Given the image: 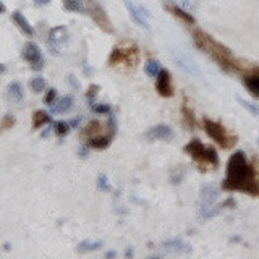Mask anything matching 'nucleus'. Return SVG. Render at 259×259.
<instances>
[{
	"instance_id": "nucleus-25",
	"label": "nucleus",
	"mask_w": 259,
	"mask_h": 259,
	"mask_svg": "<svg viewBox=\"0 0 259 259\" xmlns=\"http://www.w3.org/2000/svg\"><path fill=\"white\" fill-rule=\"evenodd\" d=\"M170 11L173 13L175 16H178L180 19H183V21L188 23V24H194V23H196V19H194V16L191 15V13L185 11L183 8H180V6H172Z\"/></svg>"
},
{
	"instance_id": "nucleus-12",
	"label": "nucleus",
	"mask_w": 259,
	"mask_h": 259,
	"mask_svg": "<svg viewBox=\"0 0 259 259\" xmlns=\"http://www.w3.org/2000/svg\"><path fill=\"white\" fill-rule=\"evenodd\" d=\"M237 206V201L233 199V198H227L225 201H222L220 204L217 206H214V207H207V209H203L201 211V217H203L204 220L207 219H212V217H216L217 214H220L224 209H233V207Z\"/></svg>"
},
{
	"instance_id": "nucleus-10",
	"label": "nucleus",
	"mask_w": 259,
	"mask_h": 259,
	"mask_svg": "<svg viewBox=\"0 0 259 259\" xmlns=\"http://www.w3.org/2000/svg\"><path fill=\"white\" fill-rule=\"evenodd\" d=\"M68 37V31L65 26H55L49 32V47L54 52L55 55H58V45L63 44Z\"/></svg>"
},
{
	"instance_id": "nucleus-5",
	"label": "nucleus",
	"mask_w": 259,
	"mask_h": 259,
	"mask_svg": "<svg viewBox=\"0 0 259 259\" xmlns=\"http://www.w3.org/2000/svg\"><path fill=\"white\" fill-rule=\"evenodd\" d=\"M88 8H89V15L96 21V24L99 26L102 31L109 32V34H114L112 21H110V18L107 16L106 10L102 8V5L97 2V0H88Z\"/></svg>"
},
{
	"instance_id": "nucleus-27",
	"label": "nucleus",
	"mask_w": 259,
	"mask_h": 259,
	"mask_svg": "<svg viewBox=\"0 0 259 259\" xmlns=\"http://www.w3.org/2000/svg\"><path fill=\"white\" fill-rule=\"evenodd\" d=\"M29 88L34 91V93H41V91L45 89V80L42 76H34L29 81Z\"/></svg>"
},
{
	"instance_id": "nucleus-32",
	"label": "nucleus",
	"mask_w": 259,
	"mask_h": 259,
	"mask_svg": "<svg viewBox=\"0 0 259 259\" xmlns=\"http://www.w3.org/2000/svg\"><path fill=\"white\" fill-rule=\"evenodd\" d=\"M97 186H99L101 190H104V191H110V190H112V188H110V185H109L107 177L104 173H101L99 177H97Z\"/></svg>"
},
{
	"instance_id": "nucleus-39",
	"label": "nucleus",
	"mask_w": 259,
	"mask_h": 259,
	"mask_svg": "<svg viewBox=\"0 0 259 259\" xmlns=\"http://www.w3.org/2000/svg\"><path fill=\"white\" fill-rule=\"evenodd\" d=\"M34 3H36V5H39V6H44V5L50 3V0H34Z\"/></svg>"
},
{
	"instance_id": "nucleus-38",
	"label": "nucleus",
	"mask_w": 259,
	"mask_h": 259,
	"mask_svg": "<svg viewBox=\"0 0 259 259\" xmlns=\"http://www.w3.org/2000/svg\"><path fill=\"white\" fill-rule=\"evenodd\" d=\"M80 123H81V117H78V119H75V120H71V122H70V127L76 128L78 125H80Z\"/></svg>"
},
{
	"instance_id": "nucleus-4",
	"label": "nucleus",
	"mask_w": 259,
	"mask_h": 259,
	"mask_svg": "<svg viewBox=\"0 0 259 259\" xmlns=\"http://www.w3.org/2000/svg\"><path fill=\"white\" fill-rule=\"evenodd\" d=\"M203 125H204V131L207 133V136L216 141L222 149H229L237 142V136L230 134L229 130H225V127L220 125V123L204 119Z\"/></svg>"
},
{
	"instance_id": "nucleus-33",
	"label": "nucleus",
	"mask_w": 259,
	"mask_h": 259,
	"mask_svg": "<svg viewBox=\"0 0 259 259\" xmlns=\"http://www.w3.org/2000/svg\"><path fill=\"white\" fill-rule=\"evenodd\" d=\"M55 97H57V89H49L47 91V94H45V97H44V104H47V106H52V104H54V101H55Z\"/></svg>"
},
{
	"instance_id": "nucleus-13",
	"label": "nucleus",
	"mask_w": 259,
	"mask_h": 259,
	"mask_svg": "<svg viewBox=\"0 0 259 259\" xmlns=\"http://www.w3.org/2000/svg\"><path fill=\"white\" fill-rule=\"evenodd\" d=\"M199 194H201V196H199V199H201V211H203V209H207V207H209L214 201L217 199L219 188L214 186V185H204L203 188H201Z\"/></svg>"
},
{
	"instance_id": "nucleus-31",
	"label": "nucleus",
	"mask_w": 259,
	"mask_h": 259,
	"mask_svg": "<svg viewBox=\"0 0 259 259\" xmlns=\"http://www.w3.org/2000/svg\"><path fill=\"white\" fill-rule=\"evenodd\" d=\"M101 130V123L99 122H91L89 125L84 128V136H88V134H94V133H97Z\"/></svg>"
},
{
	"instance_id": "nucleus-35",
	"label": "nucleus",
	"mask_w": 259,
	"mask_h": 259,
	"mask_svg": "<svg viewBox=\"0 0 259 259\" xmlns=\"http://www.w3.org/2000/svg\"><path fill=\"white\" fill-rule=\"evenodd\" d=\"M97 91H99V86H97V84H93V86L89 88V91H88V99H89V102H94V97H96V94H97Z\"/></svg>"
},
{
	"instance_id": "nucleus-36",
	"label": "nucleus",
	"mask_w": 259,
	"mask_h": 259,
	"mask_svg": "<svg viewBox=\"0 0 259 259\" xmlns=\"http://www.w3.org/2000/svg\"><path fill=\"white\" fill-rule=\"evenodd\" d=\"M68 81H70V84H71V86H73L75 89H80V83H78V81L75 80V76H73V75H70V76H68Z\"/></svg>"
},
{
	"instance_id": "nucleus-40",
	"label": "nucleus",
	"mask_w": 259,
	"mask_h": 259,
	"mask_svg": "<svg viewBox=\"0 0 259 259\" xmlns=\"http://www.w3.org/2000/svg\"><path fill=\"white\" fill-rule=\"evenodd\" d=\"M115 255H117V253H115V251H109V253H107V255H106V256H107V258H114Z\"/></svg>"
},
{
	"instance_id": "nucleus-22",
	"label": "nucleus",
	"mask_w": 259,
	"mask_h": 259,
	"mask_svg": "<svg viewBox=\"0 0 259 259\" xmlns=\"http://www.w3.org/2000/svg\"><path fill=\"white\" fill-rule=\"evenodd\" d=\"M104 246L102 242H91V240H84L80 245L76 246L78 253H88V251H97Z\"/></svg>"
},
{
	"instance_id": "nucleus-6",
	"label": "nucleus",
	"mask_w": 259,
	"mask_h": 259,
	"mask_svg": "<svg viewBox=\"0 0 259 259\" xmlns=\"http://www.w3.org/2000/svg\"><path fill=\"white\" fill-rule=\"evenodd\" d=\"M120 62H125L128 67H136V63L139 62V52L138 49H128V50H122V49H114L112 54L109 57V63L110 65H119Z\"/></svg>"
},
{
	"instance_id": "nucleus-16",
	"label": "nucleus",
	"mask_w": 259,
	"mask_h": 259,
	"mask_svg": "<svg viewBox=\"0 0 259 259\" xmlns=\"http://www.w3.org/2000/svg\"><path fill=\"white\" fill-rule=\"evenodd\" d=\"M6 96H8V99L15 104H19L23 101L24 97V91H23V86L19 84L18 81H11L8 84V88H6Z\"/></svg>"
},
{
	"instance_id": "nucleus-1",
	"label": "nucleus",
	"mask_w": 259,
	"mask_h": 259,
	"mask_svg": "<svg viewBox=\"0 0 259 259\" xmlns=\"http://www.w3.org/2000/svg\"><path fill=\"white\" fill-rule=\"evenodd\" d=\"M222 188L227 191H242L253 194V196L259 194L256 172L243 151H237L230 155L229 162H227V177Z\"/></svg>"
},
{
	"instance_id": "nucleus-41",
	"label": "nucleus",
	"mask_w": 259,
	"mask_h": 259,
	"mask_svg": "<svg viewBox=\"0 0 259 259\" xmlns=\"http://www.w3.org/2000/svg\"><path fill=\"white\" fill-rule=\"evenodd\" d=\"M0 10H2V11H5V10H6V6H5V3H3V2H0Z\"/></svg>"
},
{
	"instance_id": "nucleus-37",
	"label": "nucleus",
	"mask_w": 259,
	"mask_h": 259,
	"mask_svg": "<svg viewBox=\"0 0 259 259\" xmlns=\"http://www.w3.org/2000/svg\"><path fill=\"white\" fill-rule=\"evenodd\" d=\"M78 154H80V157H83V159H86L88 157V146H84V147H81L80 151H78Z\"/></svg>"
},
{
	"instance_id": "nucleus-9",
	"label": "nucleus",
	"mask_w": 259,
	"mask_h": 259,
	"mask_svg": "<svg viewBox=\"0 0 259 259\" xmlns=\"http://www.w3.org/2000/svg\"><path fill=\"white\" fill-rule=\"evenodd\" d=\"M173 60H175V63H177L181 70L186 71V73H190V75H193V76H199V78L203 76V73H201V70L198 68V65L194 63L188 55L181 54V52L173 50Z\"/></svg>"
},
{
	"instance_id": "nucleus-18",
	"label": "nucleus",
	"mask_w": 259,
	"mask_h": 259,
	"mask_svg": "<svg viewBox=\"0 0 259 259\" xmlns=\"http://www.w3.org/2000/svg\"><path fill=\"white\" fill-rule=\"evenodd\" d=\"M71 107H73V97H71V96H65L58 102L52 104V106H50V112L52 114H65V112H68V110H71Z\"/></svg>"
},
{
	"instance_id": "nucleus-15",
	"label": "nucleus",
	"mask_w": 259,
	"mask_h": 259,
	"mask_svg": "<svg viewBox=\"0 0 259 259\" xmlns=\"http://www.w3.org/2000/svg\"><path fill=\"white\" fill-rule=\"evenodd\" d=\"M162 248L165 251H170V253H191V246L181 242L178 238H170V240H165L164 243H162Z\"/></svg>"
},
{
	"instance_id": "nucleus-3",
	"label": "nucleus",
	"mask_w": 259,
	"mask_h": 259,
	"mask_svg": "<svg viewBox=\"0 0 259 259\" xmlns=\"http://www.w3.org/2000/svg\"><path fill=\"white\" fill-rule=\"evenodd\" d=\"M185 152L190 154L194 160L203 162V164L217 167L219 165V155L214 147H206L199 139H191L185 146Z\"/></svg>"
},
{
	"instance_id": "nucleus-20",
	"label": "nucleus",
	"mask_w": 259,
	"mask_h": 259,
	"mask_svg": "<svg viewBox=\"0 0 259 259\" xmlns=\"http://www.w3.org/2000/svg\"><path fill=\"white\" fill-rule=\"evenodd\" d=\"M112 138H114V134L110 133V134H107V136H99V138H91L89 141H88V147H94V149H106V147H109V144H110V141H112Z\"/></svg>"
},
{
	"instance_id": "nucleus-42",
	"label": "nucleus",
	"mask_w": 259,
	"mask_h": 259,
	"mask_svg": "<svg viewBox=\"0 0 259 259\" xmlns=\"http://www.w3.org/2000/svg\"><path fill=\"white\" fill-rule=\"evenodd\" d=\"M127 256H133V250H127Z\"/></svg>"
},
{
	"instance_id": "nucleus-28",
	"label": "nucleus",
	"mask_w": 259,
	"mask_h": 259,
	"mask_svg": "<svg viewBox=\"0 0 259 259\" xmlns=\"http://www.w3.org/2000/svg\"><path fill=\"white\" fill-rule=\"evenodd\" d=\"M237 101H238L240 104H242L243 109H246V110H248V112H251L253 115L259 117V107H258V106H255V104H251V102H248V101L242 99V97H237Z\"/></svg>"
},
{
	"instance_id": "nucleus-14",
	"label": "nucleus",
	"mask_w": 259,
	"mask_h": 259,
	"mask_svg": "<svg viewBox=\"0 0 259 259\" xmlns=\"http://www.w3.org/2000/svg\"><path fill=\"white\" fill-rule=\"evenodd\" d=\"M125 2V6H127V10L130 11V15H131L133 18V21L136 24H139L141 28H144V29H149V23H147V18L142 15L141 10H139V6H136L131 0H123Z\"/></svg>"
},
{
	"instance_id": "nucleus-29",
	"label": "nucleus",
	"mask_w": 259,
	"mask_h": 259,
	"mask_svg": "<svg viewBox=\"0 0 259 259\" xmlns=\"http://www.w3.org/2000/svg\"><path fill=\"white\" fill-rule=\"evenodd\" d=\"M54 130H55V133L58 136H65L68 131H70V123H65V122H57L54 123Z\"/></svg>"
},
{
	"instance_id": "nucleus-24",
	"label": "nucleus",
	"mask_w": 259,
	"mask_h": 259,
	"mask_svg": "<svg viewBox=\"0 0 259 259\" xmlns=\"http://www.w3.org/2000/svg\"><path fill=\"white\" fill-rule=\"evenodd\" d=\"M181 115H183V120H185L188 128L193 130L194 127H196V122H194V114H193V110L186 106V102H183V106H181Z\"/></svg>"
},
{
	"instance_id": "nucleus-8",
	"label": "nucleus",
	"mask_w": 259,
	"mask_h": 259,
	"mask_svg": "<svg viewBox=\"0 0 259 259\" xmlns=\"http://www.w3.org/2000/svg\"><path fill=\"white\" fill-rule=\"evenodd\" d=\"M144 136L149 141H172L175 138V133L168 125L160 123V125H155L154 128L147 130Z\"/></svg>"
},
{
	"instance_id": "nucleus-19",
	"label": "nucleus",
	"mask_w": 259,
	"mask_h": 259,
	"mask_svg": "<svg viewBox=\"0 0 259 259\" xmlns=\"http://www.w3.org/2000/svg\"><path fill=\"white\" fill-rule=\"evenodd\" d=\"M245 86L248 88V91L253 96L259 97V68L255 70V73L250 76H245Z\"/></svg>"
},
{
	"instance_id": "nucleus-11",
	"label": "nucleus",
	"mask_w": 259,
	"mask_h": 259,
	"mask_svg": "<svg viewBox=\"0 0 259 259\" xmlns=\"http://www.w3.org/2000/svg\"><path fill=\"white\" fill-rule=\"evenodd\" d=\"M155 88H157V93L162 97H170L173 94L172 83H170V73L167 70L162 68L160 73L155 78Z\"/></svg>"
},
{
	"instance_id": "nucleus-23",
	"label": "nucleus",
	"mask_w": 259,
	"mask_h": 259,
	"mask_svg": "<svg viewBox=\"0 0 259 259\" xmlns=\"http://www.w3.org/2000/svg\"><path fill=\"white\" fill-rule=\"evenodd\" d=\"M62 3H63V8L68 10V11H75V13H84L86 11L81 0H62Z\"/></svg>"
},
{
	"instance_id": "nucleus-17",
	"label": "nucleus",
	"mask_w": 259,
	"mask_h": 259,
	"mask_svg": "<svg viewBox=\"0 0 259 259\" xmlns=\"http://www.w3.org/2000/svg\"><path fill=\"white\" fill-rule=\"evenodd\" d=\"M11 19L16 23V26L24 32V34H28V36L34 34V29H32V26L29 24L28 19H26V18L23 16L21 11H13V13H11Z\"/></svg>"
},
{
	"instance_id": "nucleus-7",
	"label": "nucleus",
	"mask_w": 259,
	"mask_h": 259,
	"mask_svg": "<svg viewBox=\"0 0 259 259\" xmlns=\"http://www.w3.org/2000/svg\"><path fill=\"white\" fill-rule=\"evenodd\" d=\"M23 58L28 63H31V67L34 70H41L44 67V57L42 52L39 50V47L36 44L28 42L23 47Z\"/></svg>"
},
{
	"instance_id": "nucleus-30",
	"label": "nucleus",
	"mask_w": 259,
	"mask_h": 259,
	"mask_svg": "<svg viewBox=\"0 0 259 259\" xmlns=\"http://www.w3.org/2000/svg\"><path fill=\"white\" fill-rule=\"evenodd\" d=\"M89 107L93 112L96 114H110V106H107V104H94V102H89Z\"/></svg>"
},
{
	"instance_id": "nucleus-34",
	"label": "nucleus",
	"mask_w": 259,
	"mask_h": 259,
	"mask_svg": "<svg viewBox=\"0 0 259 259\" xmlns=\"http://www.w3.org/2000/svg\"><path fill=\"white\" fill-rule=\"evenodd\" d=\"M13 125H15V117L5 115L3 120H2V128H3V130H8V128H11Z\"/></svg>"
},
{
	"instance_id": "nucleus-26",
	"label": "nucleus",
	"mask_w": 259,
	"mask_h": 259,
	"mask_svg": "<svg viewBox=\"0 0 259 259\" xmlns=\"http://www.w3.org/2000/svg\"><path fill=\"white\" fill-rule=\"evenodd\" d=\"M160 62L157 60H149L146 65H144V71L149 75V76H152V78H157V75L160 73Z\"/></svg>"
},
{
	"instance_id": "nucleus-2",
	"label": "nucleus",
	"mask_w": 259,
	"mask_h": 259,
	"mask_svg": "<svg viewBox=\"0 0 259 259\" xmlns=\"http://www.w3.org/2000/svg\"><path fill=\"white\" fill-rule=\"evenodd\" d=\"M193 41L194 45L203 50L204 54H207L214 62H216L220 68H224L225 71H237L238 65L235 62V58L232 55V50L229 47H225L220 42H217L212 36L206 34L204 31L194 29L193 31Z\"/></svg>"
},
{
	"instance_id": "nucleus-21",
	"label": "nucleus",
	"mask_w": 259,
	"mask_h": 259,
	"mask_svg": "<svg viewBox=\"0 0 259 259\" xmlns=\"http://www.w3.org/2000/svg\"><path fill=\"white\" fill-rule=\"evenodd\" d=\"M49 122H52V119L44 110H36V112L32 114V128L34 130H37L39 127H42L44 123H49Z\"/></svg>"
}]
</instances>
